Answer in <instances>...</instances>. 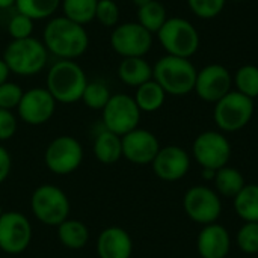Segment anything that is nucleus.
<instances>
[{
	"label": "nucleus",
	"mask_w": 258,
	"mask_h": 258,
	"mask_svg": "<svg viewBox=\"0 0 258 258\" xmlns=\"http://www.w3.org/2000/svg\"><path fill=\"white\" fill-rule=\"evenodd\" d=\"M70 200L67 194L54 184H41L30 197V210L44 225L59 227L70 215Z\"/></svg>",
	"instance_id": "6"
},
{
	"label": "nucleus",
	"mask_w": 258,
	"mask_h": 258,
	"mask_svg": "<svg viewBox=\"0 0 258 258\" xmlns=\"http://www.w3.org/2000/svg\"><path fill=\"white\" fill-rule=\"evenodd\" d=\"M122 157L133 165H151L162 148L154 133L145 128H135L121 138Z\"/></svg>",
	"instance_id": "16"
},
{
	"label": "nucleus",
	"mask_w": 258,
	"mask_h": 258,
	"mask_svg": "<svg viewBox=\"0 0 258 258\" xmlns=\"http://www.w3.org/2000/svg\"><path fill=\"white\" fill-rule=\"evenodd\" d=\"M3 60L15 76L30 77L39 74L48 62V50L35 36L26 39H11L3 51Z\"/></svg>",
	"instance_id": "4"
},
{
	"label": "nucleus",
	"mask_w": 258,
	"mask_h": 258,
	"mask_svg": "<svg viewBox=\"0 0 258 258\" xmlns=\"http://www.w3.org/2000/svg\"><path fill=\"white\" fill-rule=\"evenodd\" d=\"M254 116V100L234 91H230L215 103L213 119L224 133H234L245 128Z\"/></svg>",
	"instance_id": "7"
},
{
	"label": "nucleus",
	"mask_w": 258,
	"mask_h": 258,
	"mask_svg": "<svg viewBox=\"0 0 258 258\" xmlns=\"http://www.w3.org/2000/svg\"><path fill=\"white\" fill-rule=\"evenodd\" d=\"M95 20L104 27H116L119 24V6L115 0H98Z\"/></svg>",
	"instance_id": "33"
},
{
	"label": "nucleus",
	"mask_w": 258,
	"mask_h": 258,
	"mask_svg": "<svg viewBox=\"0 0 258 258\" xmlns=\"http://www.w3.org/2000/svg\"><path fill=\"white\" fill-rule=\"evenodd\" d=\"M15 6V0H0V9H8Z\"/></svg>",
	"instance_id": "40"
},
{
	"label": "nucleus",
	"mask_w": 258,
	"mask_h": 258,
	"mask_svg": "<svg viewBox=\"0 0 258 258\" xmlns=\"http://www.w3.org/2000/svg\"><path fill=\"white\" fill-rule=\"evenodd\" d=\"M97 254L100 258H130L133 254V240L124 228L109 227L98 236Z\"/></svg>",
	"instance_id": "19"
},
{
	"label": "nucleus",
	"mask_w": 258,
	"mask_h": 258,
	"mask_svg": "<svg viewBox=\"0 0 258 258\" xmlns=\"http://www.w3.org/2000/svg\"><path fill=\"white\" fill-rule=\"evenodd\" d=\"M197 249L201 258H227L231 249V236L218 222L204 225L197 239Z\"/></svg>",
	"instance_id": "18"
},
{
	"label": "nucleus",
	"mask_w": 258,
	"mask_h": 258,
	"mask_svg": "<svg viewBox=\"0 0 258 258\" xmlns=\"http://www.w3.org/2000/svg\"><path fill=\"white\" fill-rule=\"evenodd\" d=\"M166 54L190 59L200 48V32L186 18L172 17L156 33Z\"/></svg>",
	"instance_id": "5"
},
{
	"label": "nucleus",
	"mask_w": 258,
	"mask_h": 258,
	"mask_svg": "<svg viewBox=\"0 0 258 258\" xmlns=\"http://www.w3.org/2000/svg\"><path fill=\"white\" fill-rule=\"evenodd\" d=\"M35 21L23 14H15L8 23V33L11 39H26L33 36Z\"/></svg>",
	"instance_id": "34"
},
{
	"label": "nucleus",
	"mask_w": 258,
	"mask_h": 258,
	"mask_svg": "<svg viewBox=\"0 0 258 258\" xmlns=\"http://www.w3.org/2000/svg\"><path fill=\"white\" fill-rule=\"evenodd\" d=\"M141 113L142 112L132 95L115 94L101 110L103 127L122 138L139 127Z\"/></svg>",
	"instance_id": "8"
},
{
	"label": "nucleus",
	"mask_w": 258,
	"mask_h": 258,
	"mask_svg": "<svg viewBox=\"0 0 258 258\" xmlns=\"http://www.w3.org/2000/svg\"><path fill=\"white\" fill-rule=\"evenodd\" d=\"M98 0H62L60 8L63 11V17L68 20L86 26L95 20Z\"/></svg>",
	"instance_id": "27"
},
{
	"label": "nucleus",
	"mask_w": 258,
	"mask_h": 258,
	"mask_svg": "<svg viewBox=\"0 0 258 258\" xmlns=\"http://www.w3.org/2000/svg\"><path fill=\"white\" fill-rule=\"evenodd\" d=\"M135 5H136V8H141V6H144V5H147V3H150L151 0H132Z\"/></svg>",
	"instance_id": "41"
},
{
	"label": "nucleus",
	"mask_w": 258,
	"mask_h": 258,
	"mask_svg": "<svg viewBox=\"0 0 258 258\" xmlns=\"http://www.w3.org/2000/svg\"><path fill=\"white\" fill-rule=\"evenodd\" d=\"M9 76H11V71H9V68L6 65V62L3 60V57H0V85L8 82Z\"/></svg>",
	"instance_id": "38"
},
{
	"label": "nucleus",
	"mask_w": 258,
	"mask_h": 258,
	"mask_svg": "<svg viewBox=\"0 0 258 258\" xmlns=\"http://www.w3.org/2000/svg\"><path fill=\"white\" fill-rule=\"evenodd\" d=\"M44 162L56 175L73 174L83 162V148L73 136H57L45 148Z\"/></svg>",
	"instance_id": "12"
},
{
	"label": "nucleus",
	"mask_w": 258,
	"mask_h": 258,
	"mask_svg": "<svg viewBox=\"0 0 258 258\" xmlns=\"http://www.w3.org/2000/svg\"><path fill=\"white\" fill-rule=\"evenodd\" d=\"M186 215L200 225L215 224L222 213V200L209 186H192L183 197Z\"/></svg>",
	"instance_id": "11"
},
{
	"label": "nucleus",
	"mask_w": 258,
	"mask_h": 258,
	"mask_svg": "<svg viewBox=\"0 0 258 258\" xmlns=\"http://www.w3.org/2000/svg\"><path fill=\"white\" fill-rule=\"evenodd\" d=\"M213 183L219 197H225V198H236V195L246 184L243 174L239 169L228 165L216 171Z\"/></svg>",
	"instance_id": "24"
},
{
	"label": "nucleus",
	"mask_w": 258,
	"mask_h": 258,
	"mask_svg": "<svg viewBox=\"0 0 258 258\" xmlns=\"http://www.w3.org/2000/svg\"><path fill=\"white\" fill-rule=\"evenodd\" d=\"M92 150H94V156L97 157L98 162H101L103 165H115L122 157L121 136L106 130L103 127V130L94 139Z\"/></svg>",
	"instance_id": "21"
},
{
	"label": "nucleus",
	"mask_w": 258,
	"mask_h": 258,
	"mask_svg": "<svg viewBox=\"0 0 258 258\" xmlns=\"http://www.w3.org/2000/svg\"><path fill=\"white\" fill-rule=\"evenodd\" d=\"M119 80L132 88H139L153 79V67L145 57H124L118 65Z\"/></svg>",
	"instance_id": "20"
},
{
	"label": "nucleus",
	"mask_w": 258,
	"mask_h": 258,
	"mask_svg": "<svg viewBox=\"0 0 258 258\" xmlns=\"http://www.w3.org/2000/svg\"><path fill=\"white\" fill-rule=\"evenodd\" d=\"M62 0H15V9L33 21L51 18L60 8Z\"/></svg>",
	"instance_id": "26"
},
{
	"label": "nucleus",
	"mask_w": 258,
	"mask_h": 258,
	"mask_svg": "<svg viewBox=\"0 0 258 258\" xmlns=\"http://www.w3.org/2000/svg\"><path fill=\"white\" fill-rule=\"evenodd\" d=\"M110 47L124 57H144L153 47V33L138 21L119 23L110 33Z\"/></svg>",
	"instance_id": "10"
},
{
	"label": "nucleus",
	"mask_w": 258,
	"mask_h": 258,
	"mask_svg": "<svg viewBox=\"0 0 258 258\" xmlns=\"http://www.w3.org/2000/svg\"><path fill=\"white\" fill-rule=\"evenodd\" d=\"M17 127H18V121L14 112L0 109V142L9 141L15 135Z\"/></svg>",
	"instance_id": "36"
},
{
	"label": "nucleus",
	"mask_w": 258,
	"mask_h": 258,
	"mask_svg": "<svg viewBox=\"0 0 258 258\" xmlns=\"http://www.w3.org/2000/svg\"><path fill=\"white\" fill-rule=\"evenodd\" d=\"M156 177L163 181H178L190 169V157L187 151L178 145H168L159 150L151 163Z\"/></svg>",
	"instance_id": "17"
},
{
	"label": "nucleus",
	"mask_w": 258,
	"mask_h": 258,
	"mask_svg": "<svg viewBox=\"0 0 258 258\" xmlns=\"http://www.w3.org/2000/svg\"><path fill=\"white\" fill-rule=\"evenodd\" d=\"M133 98H135L138 107L141 109V112L153 113V112H157L165 104L166 92L154 79H151L147 83L136 88Z\"/></svg>",
	"instance_id": "22"
},
{
	"label": "nucleus",
	"mask_w": 258,
	"mask_h": 258,
	"mask_svg": "<svg viewBox=\"0 0 258 258\" xmlns=\"http://www.w3.org/2000/svg\"><path fill=\"white\" fill-rule=\"evenodd\" d=\"M88 77L83 68L70 59H59L47 73V89L56 103L73 104L82 100Z\"/></svg>",
	"instance_id": "2"
},
{
	"label": "nucleus",
	"mask_w": 258,
	"mask_h": 258,
	"mask_svg": "<svg viewBox=\"0 0 258 258\" xmlns=\"http://www.w3.org/2000/svg\"><path fill=\"white\" fill-rule=\"evenodd\" d=\"M112 94L109 86L103 80H92L88 82L85 92L82 95V101L91 110H103L107 101L110 100Z\"/></svg>",
	"instance_id": "30"
},
{
	"label": "nucleus",
	"mask_w": 258,
	"mask_h": 258,
	"mask_svg": "<svg viewBox=\"0 0 258 258\" xmlns=\"http://www.w3.org/2000/svg\"><path fill=\"white\" fill-rule=\"evenodd\" d=\"M3 215V209H2V206H0V216Z\"/></svg>",
	"instance_id": "42"
},
{
	"label": "nucleus",
	"mask_w": 258,
	"mask_h": 258,
	"mask_svg": "<svg viewBox=\"0 0 258 258\" xmlns=\"http://www.w3.org/2000/svg\"><path fill=\"white\" fill-rule=\"evenodd\" d=\"M237 246L245 254H258V222H245L240 227Z\"/></svg>",
	"instance_id": "32"
},
{
	"label": "nucleus",
	"mask_w": 258,
	"mask_h": 258,
	"mask_svg": "<svg viewBox=\"0 0 258 258\" xmlns=\"http://www.w3.org/2000/svg\"><path fill=\"white\" fill-rule=\"evenodd\" d=\"M233 83L236 85V91L249 97L257 98L258 97V67L254 63L242 65L236 74L233 76Z\"/></svg>",
	"instance_id": "29"
},
{
	"label": "nucleus",
	"mask_w": 258,
	"mask_h": 258,
	"mask_svg": "<svg viewBox=\"0 0 258 258\" xmlns=\"http://www.w3.org/2000/svg\"><path fill=\"white\" fill-rule=\"evenodd\" d=\"M56 110V100L47 88H32L24 91L17 107L18 118L29 125H41L51 119Z\"/></svg>",
	"instance_id": "15"
},
{
	"label": "nucleus",
	"mask_w": 258,
	"mask_h": 258,
	"mask_svg": "<svg viewBox=\"0 0 258 258\" xmlns=\"http://www.w3.org/2000/svg\"><path fill=\"white\" fill-rule=\"evenodd\" d=\"M57 237L65 248L77 251L86 246L89 240V230L77 219H67L57 227Z\"/></svg>",
	"instance_id": "23"
},
{
	"label": "nucleus",
	"mask_w": 258,
	"mask_h": 258,
	"mask_svg": "<svg viewBox=\"0 0 258 258\" xmlns=\"http://www.w3.org/2000/svg\"><path fill=\"white\" fill-rule=\"evenodd\" d=\"M233 2H243V0H233Z\"/></svg>",
	"instance_id": "43"
},
{
	"label": "nucleus",
	"mask_w": 258,
	"mask_h": 258,
	"mask_svg": "<svg viewBox=\"0 0 258 258\" xmlns=\"http://www.w3.org/2000/svg\"><path fill=\"white\" fill-rule=\"evenodd\" d=\"M192 154L201 168L218 171L228 165L231 159V144L222 132L207 130L195 138Z\"/></svg>",
	"instance_id": "9"
},
{
	"label": "nucleus",
	"mask_w": 258,
	"mask_h": 258,
	"mask_svg": "<svg viewBox=\"0 0 258 258\" xmlns=\"http://www.w3.org/2000/svg\"><path fill=\"white\" fill-rule=\"evenodd\" d=\"M32 240V225L20 212H3L0 216V249L9 255H18L27 249Z\"/></svg>",
	"instance_id": "13"
},
{
	"label": "nucleus",
	"mask_w": 258,
	"mask_h": 258,
	"mask_svg": "<svg viewBox=\"0 0 258 258\" xmlns=\"http://www.w3.org/2000/svg\"><path fill=\"white\" fill-rule=\"evenodd\" d=\"M228 0H187V6L192 14L201 20H212L218 17Z\"/></svg>",
	"instance_id": "31"
},
{
	"label": "nucleus",
	"mask_w": 258,
	"mask_h": 258,
	"mask_svg": "<svg viewBox=\"0 0 258 258\" xmlns=\"http://www.w3.org/2000/svg\"><path fill=\"white\" fill-rule=\"evenodd\" d=\"M233 86V76L230 70L221 63H210L197 73L195 92L206 103H216L227 95Z\"/></svg>",
	"instance_id": "14"
},
{
	"label": "nucleus",
	"mask_w": 258,
	"mask_h": 258,
	"mask_svg": "<svg viewBox=\"0 0 258 258\" xmlns=\"http://www.w3.org/2000/svg\"><path fill=\"white\" fill-rule=\"evenodd\" d=\"M24 91L20 85L14 82H5L0 85V109L14 110L18 107Z\"/></svg>",
	"instance_id": "35"
},
{
	"label": "nucleus",
	"mask_w": 258,
	"mask_h": 258,
	"mask_svg": "<svg viewBox=\"0 0 258 258\" xmlns=\"http://www.w3.org/2000/svg\"><path fill=\"white\" fill-rule=\"evenodd\" d=\"M12 169V159L8 150L0 144V184L9 177Z\"/></svg>",
	"instance_id": "37"
},
{
	"label": "nucleus",
	"mask_w": 258,
	"mask_h": 258,
	"mask_svg": "<svg viewBox=\"0 0 258 258\" xmlns=\"http://www.w3.org/2000/svg\"><path fill=\"white\" fill-rule=\"evenodd\" d=\"M197 67L190 59L171 54L162 56L153 67V79L163 88L166 95L183 97L195 89Z\"/></svg>",
	"instance_id": "3"
},
{
	"label": "nucleus",
	"mask_w": 258,
	"mask_h": 258,
	"mask_svg": "<svg viewBox=\"0 0 258 258\" xmlns=\"http://www.w3.org/2000/svg\"><path fill=\"white\" fill-rule=\"evenodd\" d=\"M215 175H216V171H215V169L203 168V178H204L206 181H213V180H215Z\"/></svg>",
	"instance_id": "39"
},
{
	"label": "nucleus",
	"mask_w": 258,
	"mask_h": 258,
	"mask_svg": "<svg viewBox=\"0 0 258 258\" xmlns=\"http://www.w3.org/2000/svg\"><path fill=\"white\" fill-rule=\"evenodd\" d=\"M234 210L245 222H258V184L251 183L236 195Z\"/></svg>",
	"instance_id": "25"
},
{
	"label": "nucleus",
	"mask_w": 258,
	"mask_h": 258,
	"mask_svg": "<svg viewBox=\"0 0 258 258\" xmlns=\"http://www.w3.org/2000/svg\"><path fill=\"white\" fill-rule=\"evenodd\" d=\"M166 20V8L159 0H151L150 3L138 8V23L151 33H157Z\"/></svg>",
	"instance_id": "28"
},
{
	"label": "nucleus",
	"mask_w": 258,
	"mask_h": 258,
	"mask_svg": "<svg viewBox=\"0 0 258 258\" xmlns=\"http://www.w3.org/2000/svg\"><path fill=\"white\" fill-rule=\"evenodd\" d=\"M42 42L48 53L57 56L59 59L74 60L86 53L89 47V35L85 26L62 15L50 18L44 26Z\"/></svg>",
	"instance_id": "1"
}]
</instances>
